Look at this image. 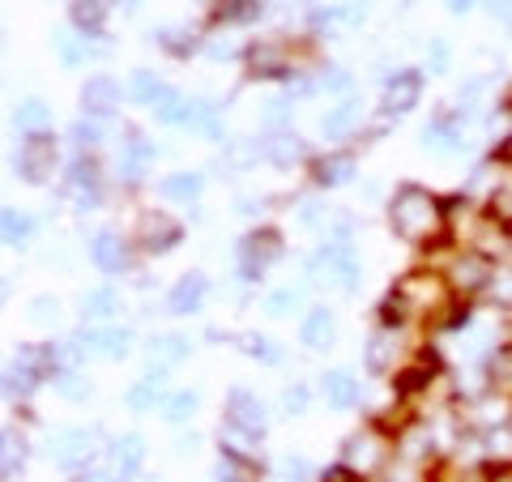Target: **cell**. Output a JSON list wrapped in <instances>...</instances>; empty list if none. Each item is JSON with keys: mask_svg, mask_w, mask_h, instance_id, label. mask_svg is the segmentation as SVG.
<instances>
[{"mask_svg": "<svg viewBox=\"0 0 512 482\" xmlns=\"http://www.w3.org/2000/svg\"><path fill=\"white\" fill-rule=\"evenodd\" d=\"M423 69H397L384 82V116H410L423 103Z\"/></svg>", "mask_w": 512, "mask_h": 482, "instance_id": "cell-7", "label": "cell"}, {"mask_svg": "<svg viewBox=\"0 0 512 482\" xmlns=\"http://www.w3.org/2000/svg\"><path fill=\"white\" fill-rule=\"evenodd\" d=\"M52 457H56L60 470H86V461L94 457V431H86V427L60 431L52 440Z\"/></svg>", "mask_w": 512, "mask_h": 482, "instance_id": "cell-9", "label": "cell"}, {"mask_svg": "<svg viewBox=\"0 0 512 482\" xmlns=\"http://www.w3.org/2000/svg\"><path fill=\"white\" fill-rule=\"evenodd\" d=\"M444 5H448V13H470L478 0H444Z\"/></svg>", "mask_w": 512, "mask_h": 482, "instance_id": "cell-48", "label": "cell"}, {"mask_svg": "<svg viewBox=\"0 0 512 482\" xmlns=\"http://www.w3.org/2000/svg\"><path fill=\"white\" fill-rule=\"evenodd\" d=\"M487 90H491V82H487V77H470V82L457 90V103H453V107H461V111H466V116H470V111H474L478 103L487 99Z\"/></svg>", "mask_w": 512, "mask_h": 482, "instance_id": "cell-39", "label": "cell"}, {"mask_svg": "<svg viewBox=\"0 0 512 482\" xmlns=\"http://www.w3.org/2000/svg\"><path fill=\"white\" fill-rule=\"evenodd\" d=\"M120 474L116 470H82L77 474V482H116Z\"/></svg>", "mask_w": 512, "mask_h": 482, "instance_id": "cell-47", "label": "cell"}, {"mask_svg": "<svg viewBox=\"0 0 512 482\" xmlns=\"http://www.w3.org/2000/svg\"><path fill=\"white\" fill-rule=\"evenodd\" d=\"M56 52H60V60L69 64V69H77V64H86L90 56H99V52H94V47H90L86 39L77 43L73 35H56Z\"/></svg>", "mask_w": 512, "mask_h": 482, "instance_id": "cell-34", "label": "cell"}, {"mask_svg": "<svg viewBox=\"0 0 512 482\" xmlns=\"http://www.w3.org/2000/svg\"><path fill=\"white\" fill-rule=\"evenodd\" d=\"M393 355H397V337H393V329H384L380 325V333L367 342V350H363V367L372 376H389L393 372Z\"/></svg>", "mask_w": 512, "mask_h": 482, "instance_id": "cell-20", "label": "cell"}, {"mask_svg": "<svg viewBox=\"0 0 512 482\" xmlns=\"http://www.w3.org/2000/svg\"><path fill=\"white\" fill-rule=\"evenodd\" d=\"M128 5H141V0H128Z\"/></svg>", "mask_w": 512, "mask_h": 482, "instance_id": "cell-50", "label": "cell"}, {"mask_svg": "<svg viewBox=\"0 0 512 482\" xmlns=\"http://www.w3.org/2000/svg\"><path fill=\"white\" fill-rule=\"evenodd\" d=\"M56 167V137L52 133H26V141L13 150V171L26 184H43Z\"/></svg>", "mask_w": 512, "mask_h": 482, "instance_id": "cell-4", "label": "cell"}, {"mask_svg": "<svg viewBox=\"0 0 512 482\" xmlns=\"http://www.w3.org/2000/svg\"><path fill=\"white\" fill-rule=\"evenodd\" d=\"M299 308V286H282V291H274L265 299V312L274 316V320H282V316H291Z\"/></svg>", "mask_w": 512, "mask_h": 482, "instance_id": "cell-40", "label": "cell"}, {"mask_svg": "<svg viewBox=\"0 0 512 482\" xmlns=\"http://www.w3.org/2000/svg\"><path fill=\"white\" fill-rule=\"evenodd\" d=\"M282 406H286V414H291V419H303V414H308V406H312V389L308 384H286V393H282Z\"/></svg>", "mask_w": 512, "mask_h": 482, "instance_id": "cell-37", "label": "cell"}, {"mask_svg": "<svg viewBox=\"0 0 512 482\" xmlns=\"http://www.w3.org/2000/svg\"><path fill=\"white\" fill-rule=\"evenodd\" d=\"M141 465H146V440H141L137 431H128V436H120L116 448H111V470L120 478H133Z\"/></svg>", "mask_w": 512, "mask_h": 482, "instance_id": "cell-19", "label": "cell"}, {"mask_svg": "<svg viewBox=\"0 0 512 482\" xmlns=\"http://www.w3.org/2000/svg\"><path fill=\"white\" fill-rule=\"evenodd\" d=\"M359 124H363V103L350 94V99H338L333 107H325V116H320V137L346 141L350 133H359Z\"/></svg>", "mask_w": 512, "mask_h": 482, "instance_id": "cell-11", "label": "cell"}, {"mask_svg": "<svg viewBox=\"0 0 512 482\" xmlns=\"http://www.w3.org/2000/svg\"><path fill=\"white\" fill-rule=\"evenodd\" d=\"M69 188L77 192V197H94L99 192V163L86 154H77L69 163Z\"/></svg>", "mask_w": 512, "mask_h": 482, "instance_id": "cell-26", "label": "cell"}, {"mask_svg": "<svg viewBox=\"0 0 512 482\" xmlns=\"http://www.w3.org/2000/svg\"><path fill=\"white\" fill-rule=\"evenodd\" d=\"M188 355H192V342H188V337H180V333H158V337H150V367H154V372L184 363Z\"/></svg>", "mask_w": 512, "mask_h": 482, "instance_id": "cell-18", "label": "cell"}, {"mask_svg": "<svg viewBox=\"0 0 512 482\" xmlns=\"http://www.w3.org/2000/svg\"><path fill=\"white\" fill-rule=\"evenodd\" d=\"M201 188H205L201 171H175V175H167V180L158 184V192H163L167 201H197Z\"/></svg>", "mask_w": 512, "mask_h": 482, "instance_id": "cell-24", "label": "cell"}, {"mask_svg": "<svg viewBox=\"0 0 512 482\" xmlns=\"http://www.w3.org/2000/svg\"><path fill=\"white\" fill-rule=\"evenodd\" d=\"M56 389L69 397V401H86V397H90V384L77 376V372H60V376H56Z\"/></svg>", "mask_w": 512, "mask_h": 482, "instance_id": "cell-43", "label": "cell"}, {"mask_svg": "<svg viewBox=\"0 0 512 482\" xmlns=\"http://www.w3.org/2000/svg\"><path fill=\"white\" fill-rule=\"evenodd\" d=\"M158 401H163V372H154V376H146V380H137L133 389L124 393V406L133 410V414H150Z\"/></svg>", "mask_w": 512, "mask_h": 482, "instance_id": "cell-22", "label": "cell"}, {"mask_svg": "<svg viewBox=\"0 0 512 482\" xmlns=\"http://www.w3.org/2000/svg\"><path fill=\"white\" fill-rule=\"evenodd\" d=\"M278 256H282V235L274 227L252 231L244 244H239V278H244V282H261L265 269L274 265Z\"/></svg>", "mask_w": 512, "mask_h": 482, "instance_id": "cell-5", "label": "cell"}, {"mask_svg": "<svg viewBox=\"0 0 512 482\" xmlns=\"http://www.w3.org/2000/svg\"><path fill=\"white\" fill-rule=\"evenodd\" d=\"M197 406H201V397L192 393V389H180V393H171V397L163 401V419H167L171 427H184L192 414H197Z\"/></svg>", "mask_w": 512, "mask_h": 482, "instance_id": "cell-30", "label": "cell"}, {"mask_svg": "<svg viewBox=\"0 0 512 482\" xmlns=\"http://www.w3.org/2000/svg\"><path fill=\"white\" fill-rule=\"evenodd\" d=\"M355 171H359L355 154L350 150H329V154H320L312 163V180H316V188H342V184H350V175Z\"/></svg>", "mask_w": 512, "mask_h": 482, "instance_id": "cell-15", "label": "cell"}, {"mask_svg": "<svg viewBox=\"0 0 512 482\" xmlns=\"http://www.w3.org/2000/svg\"><path fill=\"white\" fill-rule=\"evenodd\" d=\"M69 137H73L77 150H94V146H103V141H107V124L86 116V120H77V124L69 128Z\"/></svg>", "mask_w": 512, "mask_h": 482, "instance_id": "cell-32", "label": "cell"}, {"mask_svg": "<svg viewBox=\"0 0 512 482\" xmlns=\"http://www.w3.org/2000/svg\"><path fill=\"white\" fill-rule=\"evenodd\" d=\"M30 235H35V218L26 210H0V239L5 244H30Z\"/></svg>", "mask_w": 512, "mask_h": 482, "instance_id": "cell-27", "label": "cell"}, {"mask_svg": "<svg viewBox=\"0 0 512 482\" xmlns=\"http://www.w3.org/2000/svg\"><path fill=\"white\" fill-rule=\"evenodd\" d=\"M22 440L18 436H5V440H0V474H13V470H18V465H22Z\"/></svg>", "mask_w": 512, "mask_h": 482, "instance_id": "cell-42", "label": "cell"}, {"mask_svg": "<svg viewBox=\"0 0 512 482\" xmlns=\"http://www.w3.org/2000/svg\"><path fill=\"white\" fill-rule=\"evenodd\" d=\"M5 295H9V286H5V278H0V303H5Z\"/></svg>", "mask_w": 512, "mask_h": 482, "instance_id": "cell-49", "label": "cell"}, {"mask_svg": "<svg viewBox=\"0 0 512 482\" xmlns=\"http://www.w3.org/2000/svg\"><path fill=\"white\" fill-rule=\"evenodd\" d=\"M86 355H99V359H124L128 346H133V333L120 329V325H99V329H86L82 337H73Z\"/></svg>", "mask_w": 512, "mask_h": 482, "instance_id": "cell-10", "label": "cell"}, {"mask_svg": "<svg viewBox=\"0 0 512 482\" xmlns=\"http://www.w3.org/2000/svg\"><path fill=\"white\" fill-rule=\"evenodd\" d=\"M13 124H18L22 133H43V128L52 124V107L43 99H26L18 111H13Z\"/></svg>", "mask_w": 512, "mask_h": 482, "instance_id": "cell-29", "label": "cell"}, {"mask_svg": "<svg viewBox=\"0 0 512 482\" xmlns=\"http://www.w3.org/2000/svg\"><path fill=\"white\" fill-rule=\"evenodd\" d=\"M0 440H5V431H0Z\"/></svg>", "mask_w": 512, "mask_h": 482, "instance_id": "cell-51", "label": "cell"}, {"mask_svg": "<svg viewBox=\"0 0 512 482\" xmlns=\"http://www.w3.org/2000/svg\"><path fill=\"white\" fill-rule=\"evenodd\" d=\"M299 342L308 350H329L338 342V316H333L325 303H320V308H308L303 312V325H299Z\"/></svg>", "mask_w": 512, "mask_h": 482, "instance_id": "cell-14", "label": "cell"}, {"mask_svg": "<svg viewBox=\"0 0 512 482\" xmlns=\"http://www.w3.org/2000/svg\"><path fill=\"white\" fill-rule=\"evenodd\" d=\"M205 295H210V282H205L201 273H184V278L171 286V295H167V312L171 316H197Z\"/></svg>", "mask_w": 512, "mask_h": 482, "instance_id": "cell-16", "label": "cell"}, {"mask_svg": "<svg viewBox=\"0 0 512 482\" xmlns=\"http://www.w3.org/2000/svg\"><path fill=\"white\" fill-rule=\"evenodd\" d=\"M491 278H495V265L487 261V256L470 252V248H461L453 256V265H448V273H444V282H448V291H453V299L487 295L491 291Z\"/></svg>", "mask_w": 512, "mask_h": 482, "instance_id": "cell-3", "label": "cell"}, {"mask_svg": "<svg viewBox=\"0 0 512 482\" xmlns=\"http://www.w3.org/2000/svg\"><path fill=\"white\" fill-rule=\"evenodd\" d=\"M278 474H282V482H312V478H316V465H312L308 457L291 453V457L278 461Z\"/></svg>", "mask_w": 512, "mask_h": 482, "instance_id": "cell-36", "label": "cell"}, {"mask_svg": "<svg viewBox=\"0 0 512 482\" xmlns=\"http://www.w3.org/2000/svg\"><path fill=\"white\" fill-rule=\"evenodd\" d=\"M56 316H60V299H56V295L30 299V320H35V325H52Z\"/></svg>", "mask_w": 512, "mask_h": 482, "instance_id": "cell-41", "label": "cell"}, {"mask_svg": "<svg viewBox=\"0 0 512 482\" xmlns=\"http://www.w3.org/2000/svg\"><path fill=\"white\" fill-rule=\"evenodd\" d=\"M265 154L274 158L278 167H291L303 158V141L299 137H274V141H265Z\"/></svg>", "mask_w": 512, "mask_h": 482, "instance_id": "cell-33", "label": "cell"}, {"mask_svg": "<svg viewBox=\"0 0 512 482\" xmlns=\"http://www.w3.org/2000/svg\"><path fill=\"white\" fill-rule=\"evenodd\" d=\"M167 90H171V86H163V77L150 73V69H137V73H133V82H128V94H133L141 107H150V111L167 99Z\"/></svg>", "mask_w": 512, "mask_h": 482, "instance_id": "cell-25", "label": "cell"}, {"mask_svg": "<svg viewBox=\"0 0 512 482\" xmlns=\"http://www.w3.org/2000/svg\"><path fill=\"white\" fill-rule=\"evenodd\" d=\"M389 231L410 248H436L448 235V210L436 192L419 184H397L389 197Z\"/></svg>", "mask_w": 512, "mask_h": 482, "instance_id": "cell-1", "label": "cell"}, {"mask_svg": "<svg viewBox=\"0 0 512 482\" xmlns=\"http://www.w3.org/2000/svg\"><path fill=\"white\" fill-rule=\"evenodd\" d=\"M320 397L329 401V410H355L363 397V384L350 367H333V372L320 376Z\"/></svg>", "mask_w": 512, "mask_h": 482, "instance_id": "cell-12", "label": "cell"}, {"mask_svg": "<svg viewBox=\"0 0 512 482\" xmlns=\"http://www.w3.org/2000/svg\"><path fill=\"white\" fill-rule=\"evenodd\" d=\"M90 261L99 265L107 278H120V273L133 269V252H128V244L116 231H99L90 239Z\"/></svg>", "mask_w": 512, "mask_h": 482, "instance_id": "cell-8", "label": "cell"}, {"mask_svg": "<svg viewBox=\"0 0 512 482\" xmlns=\"http://www.w3.org/2000/svg\"><path fill=\"white\" fill-rule=\"evenodd\" d=\"M389 448H393L389 436H380L376 427H363V431H355V436L346 440L342 465L363 482V478H372V474H380L384 465H389Z\"/></svg>", "mask_w": 512, "mask_h": 482, "instance_id": "cell-2", "label": "cell"}, {"mask_svg": "<svg viewBox=\"0 0 512 482\" xmlns=\"http://www.w3.org/2000/svg\"><path fill=\"white\" fill-rule=\"evenodd\" d=\"M448 60H453V47H448L444 39H431V47H427V73H444Z\"/></svg>", "mask_w": 512, "mask_h": 482, "instance_id": "cell-45", "label": "cell"}, {"mask_svg": "<svg viewBox=\"0 0 512 482\" xmlns=\"http://www.w3.org/2000/svg\"><path fill=\"white\" fill-rule=\"evenodd\" d=\"M227 423L235 431H244L248 440H261L265 431H269V410H265V401L256 397L252 389L235 384V389L227 393Z\"/></svg>", "mask_w": 512, "mask_h": 482, "instance_id": "cell-6", "label": "cell"}, {"mask_svg": "<svg viewBox=\"0 0 512 482\" xmlns=\"http://www.w3.org/2000/svg\"><path fill=\"white\" fill-rule=\"evenodd\" d=\"M239 342H244V355L261 359V363H278V359H282V350H278L274 342H269V337H261V333H244Z\"/></svg>", "mask_w": 512, "mask_h": 482, "instance_id": "cell-38", "label": "cell"}, {"mask_svg": "<svg viewBox=\"0 0 512 482\" xmlns=\"http://www.w3.org/2000/svg\"><path fill=\"white\" fill-rule=\"evenodd\" d=\"M82 107H86V116H90V120L111 116V111L120 107V82H116L111 73H94V77H86V86H82Z\"/></svg>", "mask_w": 512, "mask_h": 482, "instance_id": "cell-13", "label": "cell"}, {"mask_svg": "<svg viewBox=\"0 0 512 482\" xmlns=\"http://www.w3.org/2000/svg\"><path fill=\"white\" fill-rule=\"evenodd\" d=\"M154 141H146V137H128L124 141V150H120V171L128 175V180H141V175L150 171V163H154Z\"/></svg>", "mask_w": 512, "mask_h": 482, "instance_id": "cell-21", "label": "cell"}, {"mask_svg": "<svg viewBox=\"0 0 512 482\" xmlns=\"http://www.w3.org/2000/svg\"><path fill=\"white\" fill-rule=\"evenodd\" d=\"M107 13H111L107 0H77V5H73V26L82 30L86 39H99V35H103Z\"/></svg>", "mask_w": 512, "mask_h": 482, "instance_id": "cell-23", "label": "cell"}, {"mask_svg": "<svg viewBox=\"0 0 512 482\" xmlns=\"http://www.w3.org/2000/svg\"><path fill=\"white\" fill-rule=\"evenodd\" d=\"M180 222H171L163 214H146L141 218V244H146L150 252H171L175 244H180Z\"/></svg>", "mask_w": 512, "mask_h": 482, "instance_id": "cell-17", "label": "cell"}, {"mask_svg": "<svg viewBox=\"0 0 512 482\" xmlns=\"http://www.w3.org/2000/svg\"><path fill=\"white\" fill-rule=\"evenodd\" d=\"M218 482H248V474H244V457H235V453H222V461H218Z\"/></svg>", "mask_w": 512, "mask_h": 482, "instance_id": "cell-44", "label": "cell"}, {"mask_svg": "<svg viewBox=\"0 0 512 482\" xmlns=\"http://www.w3.org/2000/svg\"><path fill=\"white\" fill-rule=\"evenodd\" d=\"M316 90L338 94V99H350V94H355V77H350L346 69H325V73L316 77Z\"/></svg>", "mask_w": 512, "mask_h": 482, "instance_id": "cell-35", "label": "cell"}, {"mask_svg": "<svg viewBox=\"0 0 512 482\" xmlns=\"http://www.w3.org/2000/svg\"><path fill=\"white\" fill-rule=\"evenodd\" d=\"M261 13H265L261 0H222L214 18H218V22H227V26H244V22H256Z\"/></svg>", "mask_w": 512, "mask_h": 482, "instance_id": "cell-31", "label": "cell"}, {"mask_svg": "<svg viewBox=\"0 0 512 482\" xmlns=\"http://www.w3.org/2000/svg\"><path fill=\"white\" fill-rule=\"evenodd\" d=\"M487 13L500 22H512V0H487Z\"/></svg>", "mask_w": 512, "mask_h": 482, "instance_id": "cell-46", "label": "cell"}, {"mask_svg": "<svg viewBox=\"0 0 512 482\" xmlns=\"http://www.w3.org/2000/svg\"><path fill=\"white\" fill-rule=\"evenodd\" d=\"M116 312H120V295L111 291V286H99V291H90L82 299V316L86 320H99V325H103V320H111Z\"/></svg>", "mask_w": 512, "mask_h": 482, "instance_id": "cell-28", "label": "cell"}, {"mask_svg": "<svg viewBox=\"0 0 512 482\" xmlns=\"http://www.w3.org/2000/svg\"><path fill=\"white\" fill-rule=\"evenodd\" d=\"M508 103H512V99H508Z\"/></svg>", "mask_w": 512, "mask_h": 482, "instance_id": "cell-52", "label": "cell"}]
</instances>
